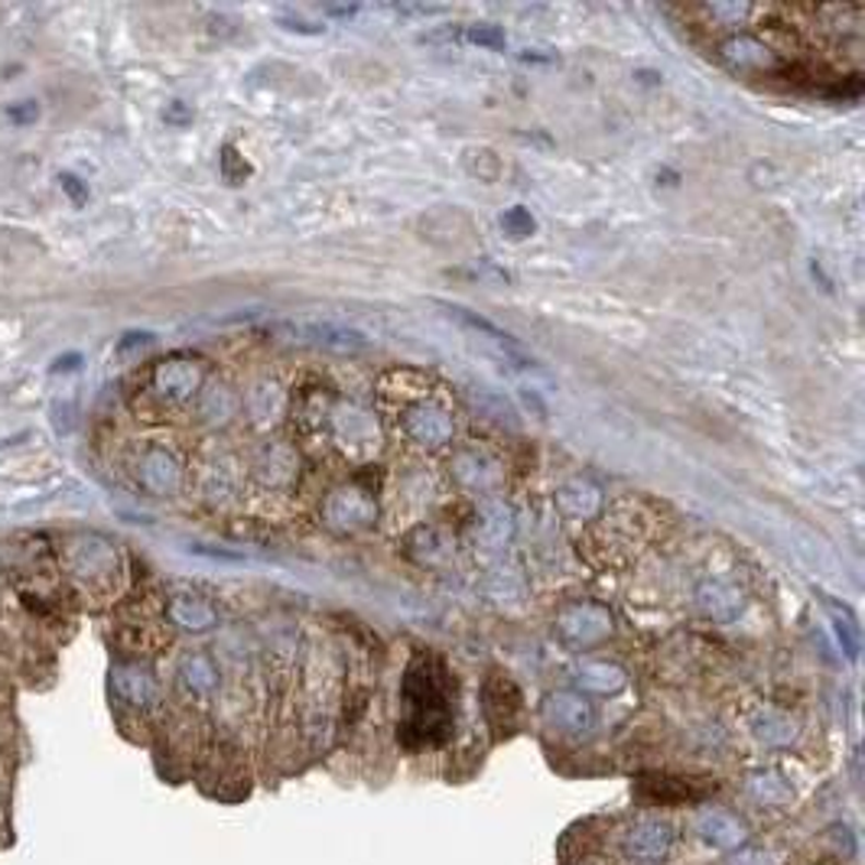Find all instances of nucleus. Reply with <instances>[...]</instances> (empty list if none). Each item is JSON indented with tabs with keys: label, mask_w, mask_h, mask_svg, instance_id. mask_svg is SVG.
Instances as JSON below:
<instances>
[{
	"label": "nucleus",
	"mask_w": 865,
	"mask_h": 865,
	"mask_svg": "<svg viewBox=\"0 0 865 865\" xmlns=\"http://www.w3.org/2000/svg\"><path fill=\"white\" fill-rule=\"evenodd\" d=\"M456 687L446 664L433 654H420L404 677V723L400 736L407 745H443L456 723Z\"/></svg>",
	"instance_id": "1"
},
{
	"label": "nucleus",
	"mask_w": 865,
	"mask_h": 865,
	"mask_svg": "<svg viewBox=\"0 0 865 865\" xmlns=\"http://www.w3.org/2000/svg\"><path fill=\"white\" fill-rule=\"evenodd\" d=\"M62 563L82 589H102L118 576V550L98 534H79L62 547Z\"/></svg>",
	"instance_id": "2"
},
{
	"label": "nucleus",
	"mask_w": 865,
	"mask_h": 865,
	"mask_svg": "<svg viewBox=\"0 0 865 865\" xmlns=\"http://www.w3.org/2000/svg\"><path fill=\"white\" fill-rule=\"evenodd\" d=\"M108 690H112V703L118 710H130V713H147L156 703V697H160L153 670L143 661H133V657L118 661L112 667Z\"/></svg>",
	"instance_id": "3"
},
{
	"label": "nucleus",
	"mask_w": 865,
	"mask_h": 865,
	"mask_svg": "<svg viewBox=\"0 0 865 865\" xmlns=\"http://www.w3.org/2000/svg\"><path fill=\"white\" fill-rule=\"evenodd\" d=\"M133 479L147 494L170 498L183 486V469H179V459L166 446H150L140 453V459L133 466Z\"/></svg>",
	"instance_id": "4"
},
{
	"label": "nucleus",
	"mask_w": 865,
	"mask_h": 865,
	"mask_svg": "<svg viewBox=\"0 0 865 865\" xmlns=\"http://www.w3.org/2000/svg\"><path fill=\"white\" fill-rule=\"evenodd\" d=\"M202 384V369L196 362H183V359H170L160 369L153 371V394L170 400V404H183L189 400Z\"/></svg>",
	"instance_id": "5"
},
{
	"label": "nucleus",
	"mask_w": 865,
	"mask_h": 865,
	"mask_svg": "<svg viewBox=\"0 0 865 865\" xmlns=\"http://www.w3.org/2000/svg\"><path fill=\"white\" fill-rule=\"evenodd\" d=\"M404 433L420 446H443L453 440V420L436 404H417L404 413Z\"/></svg>",
	"instance_id": "6"
},
{
	"label": "nucleus",
	"mask_w": 865,
	"mask_h": 865,
	"mask_svg": "<svg viewBox=\"0 0 865 865\" xmlns=\"http://www.w3.org/2000/svg\"><path fill=\"white\" fill-rule=\"evenodd\" d=\"M560 628L570 641H583V644H593L599 638H606L612 631V616L603 609V606H593V603H583V606H573L560 616Z\"/></svg>",
	"instance_id": "7"
},
{
	"label": "nucleus",
	"mask_w": 865,
	"mask_h": 865,
	"mask_svg": "<svg viewBox=\"0 0 865 865\" xmlns=\"http://www.w3.org/2000/svg\"><path fill=\"white\" fill-rule=\"evenodd\" d=\"M723 59H726L733 69H739V72H771V69H781L778 56H774L768 46H761L758 39H751V36H736V39H729V43L723 46Z\"/></svg>",
	"instance_id": "8"
},
{
	"label": "nucleus",
	"mask_w": 865,
	"mask_h": 865,
	"mask_svg": "<svg viewBox=\"0 0 865 865\" xmlns=\"http://www.w3.org/2000/svg\"><path fill=\"white\" fill-rule=\"evenodd\" d=\"M179 687L192 697V700H206L215 693L219 687V670L206 654H186L179 664Z\"/></svg>",
	"instance_id": "9"
},
{
	"label": "nucleus",
	"mask_w": 865,
	"mask_h": 865,
	"mask_svg": "<svg viewBox=\"0 0 865 865\" xmlns=\"http://www.w3.org/2000/svg\"><path fill=\"white\" fill-rule=\"evenodd\" d=\"M446 313H449V319H456V323H463L466 329H472L476 336H482V339H489V342H494L507 359H514V362H521L524 369L527 365H534V362H527V359H521V352H517V346H514V339L504 332V329H498L494 323H489L486 316H476L472 309H466V306H443Z\"/></svg>",
	"instance_id": "10"
},
{
	"label": "nucleus",
	"mask_w": 865,
	"mask_h": 865,
	"mask_svg": "<svg viewBox=\"0 0 865 865\" xmlns=\"http://www.w3.org/2000/svg\"><path fill=\"white\" fill-rule=\"evenodd\" d=\"M166 616L186 631H206L215 624V609L202 596H173L166 606Z\"/></svg>",
	"instance_id": "11"
},
{
	"label": "nucleus",
	"mask_w": 865,
	"mask_h": 865,
	"mask_svg": "<svg viewBox=\"0 0 865 865\" xmlns=\"http://www.w3.org/2000/svg\"><path fill=\"white\" fill-rule=\"evenodd\" d=\"M303 336L319 346V349H329V352H342V355H352V352H362L369 349L365 336L355 332V329H342V326H332V323H323V326H306Z\"/></svg>",
	"instance_id": "12"
},
{
	"label": "nucleus",
	"mask_w": 865,
	"mask_h": 865,
	"mask_svg": "<svg viewBox=\"0 0 865 865\" xmlns=\"http://www.w3.org/2000/svg\"><path fill=\"white\" fill-rule=\"evenodd\" d=\"M501 229H504L511 238H527V235H534L537 222H534V215H530L527 209L514 206V209H507V212L501 215Z\"/></svg>",
	"instance_id": "13"
},
{
	"label": "nucleus",
	"mask_w": 865,
	"mask_h": 865,
	"mask_svg": "<svg viewBox=\"0 0 865 865\" xmlns=\"http://www.w3.org/2000/svg\"><path fill=\"white\" fill-rule=\"evenodd\" d=\"M469 43L486 46V49H504V33L498 26H469Z\"/></svg>",
	"instance_id": "14"
},
{
	"label": "nucleus",
	"mask_w": 865,
	"mask_h": 865,
	"mask_svg": "<svg viewBox=\"0 0 865 865\" xmlns=\"http://www.w3.org/2000/svg\"><path fill=\"white\" fill-rule=\"evenodd\" d=\"M59 183H62L66 196H69L75 206H85V202H89V189H85V186H82V179H75L72 173H62V176H59Z\"/></svg>",
	"instance_id": "15"
},
{
	"label": "nucleus",
	"mask_w": 865,
	"mask_h": 865,
	"mask_svg": "<svg viewBox=\"0 0 865 865\" xmlns=\"http://www.w3.org/2000/svg\"><path fill=\"white\" fill-rule=\"evenodd\" d=\"M36 115H39L36 102H20V105H10V108H7V118L16 124L36 121Z\"/></svg>",
	"instance_id": "16"
},
{
	"label": "nucleus",
	"mask_w": 865,
	"mask_h": 865,
	"mask_svg": "<svg viewBox=\"0 0 865 865\" xmlns=\"http://www.w3.org/2000/svg\"><path fill=\"white\" fill-rule=\"evenodd\" d=\"M72 369H82V355H62V359H56L52 374H62V371H72Z\"/></svg>",
	"instance_id": "17"
}]
</instances>
